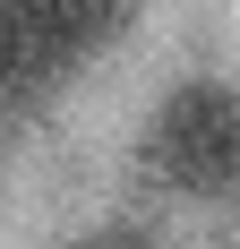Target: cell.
I'll list each match as a JSON object with an SVG mask.
<instances>
[{
  "label": "cell",
  "instance_id": "1",
  "mask_svg": "<svg viewBox=\"0 0 240 249\" xmlns=\"http://www.w3.org/2000/svg\"><path fill=\"white\" fill-rule=\"evenodd\" d=\"M146 163L180 198H240V95L223 77L171 86L154 129H146Z\"/></svg>",
  "mask_w": 240,
  "mask_h": 249
},
{
  "label": "cell",
  "instance_id": "2",
  "mask_svg": "<svg viewBox=\"0 0 240 249\" xmlns=\"http://www.w3.org/2000/svg\"><path fill=\"white\" fill-rule=\"evenodd\" d=\"M137 18V0H26V26H34V43H43L51 69H77V60H95L103 43H120Z\"/></svg>",
  "mask_w": 240,
  "mask_h": 249
},
{
  "label": "cell",
  "instance_id": "3",
  "mask_svg": "<svg viewBox=\"0 0 240 249\" xmlns=\"http://www.w3.org/2000/svg\"><path fill=\"white\" fill-rule=\"evenodd\" d=\"M77 249H154V241H146V232H129V224H112V232H86Z\"/></svg>",
  "mask_w": 240,
  "mask_h": 249
},
{
  "label": "cell",
  "instance_id": "4",
  "mask_svg": "<svg viewBox=\"0 0 240 249\" xmlns=\"http://www.w3.org/2000/svg\"><path fill=\"white\" fill-rule=\"evenodd\" d=\"M0 9H9V0H0Z\"/></svg>",
  "mask_w": 240,
  "mask_h": 249
}]
</instances>
